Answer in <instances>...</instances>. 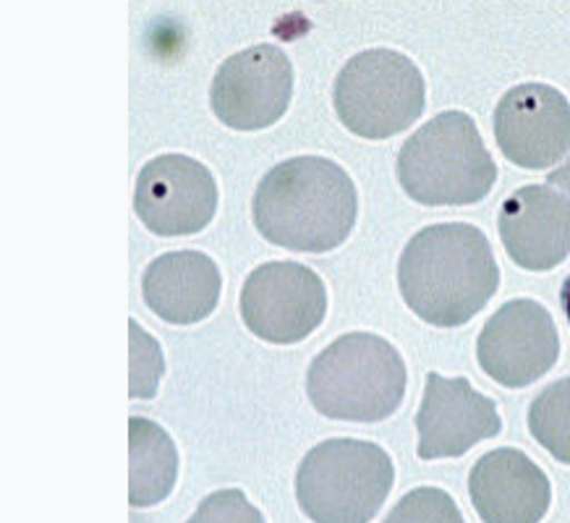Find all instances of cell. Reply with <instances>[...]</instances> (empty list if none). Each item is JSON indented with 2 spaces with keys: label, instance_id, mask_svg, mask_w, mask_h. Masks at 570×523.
I'll list each match as a JSON object with an SVG mask.
<instances>
[{
  "label": "cell",
  "instance_id": "20",
  "mask_svg": "<svg viewBox=\"0 0 570 523\" xmlns=\"http://www.w3.org/2000/svg\"><path fill=\"white\" fill-rule=\"evenodd\" d=\"M186 523H267L242 490H217L202 500Z\"/></svg>",
  "mask_w": 570,
  "mask_h": 523
},
{
  "label": "cell",
  "instance_id": "14",
  "mask_svg": "<svg viewBox=\"0 0 570 523\" xmlns=\"http://www.w3.org/2000/svg\"><path fill=\"white\" fill-rule=\"evenodd\" d=\"M469 497L484 523H542L552 505V484L527 453L498 447L471 468Z\"/></svg>",
  "mask_w": 570,
  "mask_h": 523
},
{
  "label": "cell",
  "instance_id": "10",
  "mask_svg": "<svg viewBox=\"0 0 570 523\" xmlns=\"http://www.w3.org/2000/svg\"><path fill=\"white\" fill-rule=\"evenodd\" d=\"M134 207L155 236L199 234L215 218V178L194 157L160 155L141 168Z\"/></svg>",
  "mask_w": 570,
  "mask_h": 523
},
{
  "label": "cell",
  "instance_id": "19",
  "mask_svg": "<svg viewBox=\"0 0 570 523\" xmlns=\"http://www.w3.org/2000/svg\"><path fill=\"white\" fill-rule=\"evenodd\" d=\"M131 333V398H153L160 385L165 362L163 351L157 346V341L141 330V327L129 323Z\"/></svg>",
  "mask_w": 570,
  "mask_h": 523
},
{
  "label": "cell",
  "instance_id": "18",
  "mask_svg": "<svg viewBox=\"0 0 570 523\" xmlns=\"http://www.w3.org/2000/svg\"><path fill=\"white\" fill-rule=\"evenodd\" d=\"M382 523H466L445 490L416 487L403 495Z\"/></svg>",
  "mask_w": 570,
  "mask_h": 523
},
{
  "label": "cell",
  "instance_id": "17",
  "mask_svg": "<svg viewBox=\"0 0 570 523\" xmlns=\"http://www.w3.org/2000/svg\"><path fill=\"white\" fill-rule=\"evenodd\" d=\"M529 432L554 461L570 466V377L537 395L529 408Z\"/></svg>",
  "mask_w": 570,
  "mask_h": 523
},
{
  "label": "cell",
  "instance_id": "22",
  "mask_svg": "<svg viewBox=\"0 0 570 523\" xmlns=\"http://www.w3.org/2000/svg\"><path fill=\"white\" fill-rule=\"evenodd\" d=\"M560 304H562V312H566V319H568V325H570V275L566 278V283H562Z\"/></svg>",
  "mask_w": 570,
  "mask_h": 523
},
{
  "label": "cell",
  "instance_id": "1",
  "mask_svg": "<svg viewBox=\"0 0 570 523\" xmlns=\"http://www.w3.org/2000/svg\"><path fill=\"white\" fill-rule=\"evenodd\" d=\"M397 286L424 323L459 327L490 304L500 267L482 230L469 223H440L406 244L397 262Z\"/></svg>",
  "mask_w": 570,
  "mask_h": 523
},
{
  "label": "cell",
  "instance_id": "13",
  "mask_svg": "<svg viewBox=\"0 0 570 523\" xmlns=\"http://www.w3.org/2000/svg\"><path fill=\"white\" fill-rule=\"evenodd\" d=\"M498 228L515 265L552 270L570 254V197L550 186H521L502 201Z\"/></svg>",
  "mask_w": 570,
  "mask_h": 523
},
{
  "label": "cell",
  "instance_id": "8",
  "mask_svg": "<svg viewBox=\"0 0 570 523\" xmlns=\"http://www.w3.org/2000/svg\"><path fill=\"white\" fill-rule=\"evenodd\" d=\"M294 95V66L275 45H254L230 56L213 79L209 105L225 126L259 131L281 121Z\"/></svg>",
  "mask_w": 570,
  "mask_h": 523
},
{
  "label": "cell",
  "instance_id": "7",
  "mask_svg": "<svg viewBox=\"0 0 570 523\" xmlns=\"http://www.w3.org/2000/svg\"><path fill=\"white\" fill-rule=\"evenodd\" d=\"M327 312V290L317 273L298 262H267L244 283L242 317L262 341L291 346L317 330Z\"/></svg>",
  "mask_w": 570,
  "mask_h": 523
},
{
  "label": "cell",
  "instance_id": "16",
  "mask_svg": "<svg viewBox=\"0 0 570 523\" xmlns=\"http://www.w3.org/2000/svg\"><path fill=\"white\" fill-rule=\"evenodd\" d=\"M129 503L131 507L160 505L178 480V451L168 432L141 416L129 418Z\"/></svg>",
  "mask_w": 570,
  "mask_h": 523
},
{
  "label": "cell",
  "instance_id": "6",
  "mask_svg": "<svg viewBox=\"0 0 570 523\" xmlns=\"http://www.w3.org/2000/svg\"><path fill=\"white\" fill-rule=\"evenodd\" d=\"M333 102L337 118L356 137L390 139L424 114V77L401 52L364 50L337 73Z\"/></svg>",
  "mask_w": 570,
  "mask_h": 523
},
{
  "label": "cell",
  "instance_id": "4",
  "mask_svg": "<svg viewBox=\"0 0 570 523\" xmlns=\"http://www.w3.org/2000/svg\"><path fill=\"white\" fill-rule=\"evenodd\" d=\"M406 383V362L387 341L372 333H348L314 358L306 395L322 416L374 424L395 414Z\"/></svg>",
  "mask_w": 570,
  "mask_h": 523
},
{
  "label": "cell",
  "instance_id": "3",
  "mask_svg": "<svg viewBox=\"0 0 570 523\" xmlns=\"http://www.w3.org/2000/svg\"><path fill=\"white\" fill-rule=\"evenodd\" d=\"M395 168L403 191L426 207L474 205L498 181V166L474 118L461 110L426 121L401 147Z\"/></svg>",
  "mask_w": 570,
  "mask_h": 523
},
{
  "label": "cell",
  "instance_id": "12",
  "mask_svg": "<svg viewBox=\"0 0 570 523\" xmlns=\"http://www.w3.org/2000/svg\"><path fill=\"white\" fill-rule=\"evenodd\" d=\"M419 458H461L471 447L500 435L498 403L471 387L463 377H426L424 398L416 414Z\"/></svg>",
  "mask_w": 570,
  "mask_h": 523
},
{
  "label": "cell",
  "instance_id": "2",
  "mask_svg": "<svg viewBox=\"0 0 570 523\" xmlns=\"http://www.w3.org/2000/svg\"><path fill=\"white\" fill-rule=\"evenodd\" d=\"M252 215L269 244L322 254L337 249L351 236L358 194L346 170L327 157H291L262 178Z\"/></svg>",
  "mask_w": 570,
  "mask_h": 523
},
{
  "label": "cell",
  "instance_id": "21",
  "mask_svg": "<svg viewBox=\"0 0 570 523\" xmlns=\"http://www.w3.org/2000/svg\"><path fill=\"white\" fill-rule=\"evenodd\" d=\"M550 186H558V189H562V194H568L570 197V160L566 162V166H560L558 170H552Z\"/></svg>",
  "mask_w": 570,
  "mask_h": 523
},
{
  "label": "cell",
  "instance_id": "9",
  "mask_svg": "<svg viewBox=\"0 0 570 523\" xmlns=\"http://www.w3.org/2000/svg\"><path fill=\"white\" fill-rule=\"evenodd\" d=\"M479 366L502 387H527L558 364L560 335L552 314L531 298L500 306L476 343Z\"/></svg>",
  "mask_w": 570,
  "mask_h": 523
},
{
  "label": "cell",
  "instance_id": "5",
  "mask_svg": "<svg viewBox=\"0 0 570 523\" xmlns=\"http://www.w3.org/2000/svg\"><path fill=\"white\" fill-rule=\"evenodd\" d=\"M395 484L393 458L366 440H325L296 471V500L312 523H370Z\"/></svg>",
  "mask_w": 570,
  "mask_h": 523
},
{
  "label": "cell",
  "instance_id": "11",
  "mask_svg": "<svg viewBox=\"0 0 570 523\" xmlns=\"http://www.w3.org/2000/svg\"><path fill=\"white\" fill-rule=\"evenodd\" d=\"M500 152L527 170H544L570 152V102L550 85H519L494 110Z\"/></svg>",
  "mask_w": 570,
  "mask_h": 523
},
{
  "label": "cell",
  "instance_id": "15",
  "mask_svg": "<svg viewBox=\"0 0 570 523\" xmlns=\"http://www.w3.org/2000/svg\"><path fill=\"white\" fill-rule=\"evenodd\" d=\"M220 270L202 251H170L157 257L141 278L145 304L170 325L207 319L220 302Z\"/></svg>",
  "mask_w": 570,
  "mask_h": 523
}]
</instances>
